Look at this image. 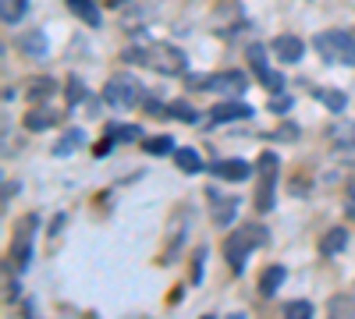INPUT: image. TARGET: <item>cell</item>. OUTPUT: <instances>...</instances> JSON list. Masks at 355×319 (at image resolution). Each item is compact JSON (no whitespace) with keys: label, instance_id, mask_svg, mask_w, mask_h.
Listing matches in <instances>:
<instances>
[{"label":"cell","instance_id":"6da1fadb","mask_svg":"<svg viewBox=\"0 0 355 319\" xmlns=\"http://www.w3.org/2000/svg\"><path fill=\"white\" fill-rule=\"evenodd\" d=\"M125 61L132 64H146L160 75H182L185 71V53L171 46V43H139L125 50Z\"/></svg>","mask_w":355,"mask_h":319},{"label":"cell","instance_id":"7a4b0ae2","mask_svg":"<svg viewBox=\"0 0 355 319\" xmlns=\"http://www.w3.org/2000/svg\"><path fill=\"white\" fill-rule=\"evenodd\" d=\"M263 241H266V230H263L259 224H242L239 230H231L227 241H224V259L231 263V270H242L245 255H249L252 248H259Z\"/></svg>","mask_w":355,"mask_h":319},{"label":"cell","instance_id":"3957f363","mask_svg":"<svg viewBox=\"0 0 355 319\" xmlns=\"http://www.w3.org/2000/svg\"><path fill=\"white\" fill-rule=\"evenodd\" d=\"M313 46L320 50L323 61H331V64H355V33L331 28V33H320L313 39Z\"/></svg>","mask_w":355,"mask_h":319},{"label":"cell","instance_id":"277c9868","mask_svg":"<svg viewBox=\"0 0 355 319\" xmlns=\"http://www.w3.org/2000/svg\"><path fill=\"white\" fill-rule=\"evenodd\" d=\"M36 224L40 217L36 213H28L15 224V241H11V263L15 270H25L28 263H33V238H36Z\"/></svg>","mask_w":355,"mask_h":319},{"label":"cell","instance_id":"5b68a950","mask_svg":"<svg viewBox=\"0 0 355 319\" xmlns=\"http://www.w3.org/2000/svg\"><path fill=\"white\" fill-rule=\"evenodd\" d=\"M259 181H256V210L259 213H266L274 206V185H277V156L266 149V153H259Z\"/></svg>","mask_w":355,"mask_h":319},{"label":"cell","instance_id":"8992f818","mask_svg":"<svg viewBox=\"0 0 355 319\" xmlns=\"http://www.w3.org/2000/svg\"><path fill=\"white\" fill-rule=\"evenodd\" d=\"M139 96H142V85H139V78H132V75H114V78L107 82V89H103V100H107L110 107H117V110L135 107Z\"/></svg>","mask_w":355,"mask_h":319},{"label":"cell","instance_id":"52a82bcc","mask_svg":"<svg viewBox=\"0 0 355 319\" xmlns=\"http://www.w3.org/2000/svg\"><path fill=\"white\" fill-rule=\"evenodd\" d=\"M199 89H210V93H245V71H217V75H199V78H189Z\"/></svg>","mask_w":355,"mask_h":319},{"label":"cell","instance_id":"ba28073f","mask_svg":"<svg viewBox=\"0 0 355 319\" xmlns=\"http://www.w3.org/2000/svg\"><path fill=\"white\" fill-rule=\"evenodd\" d=\"M249 61H252V71L259 75V82H263L270 93H281V89H284V78H281L270 64H266V50H263L259 43H252V46H249Z\"/></svg>","mask_w":355,"mask_h":319},{"label":"cell","instance_id":"9c48e42d","mask_svg":"<svg viewBox=\"0 0 355 319\" xmlns=\"http://www.w3.org/2000/svg\"><path fill=\"white\" fill-rule=\"evenodd\" d=\"M302 39L299 36H291V33H284V36H277L274 39V53H277V61H284V64H299L302 61Z\"/></svg>","mask_w":355,"mask_h":319},{"label":"cell","instance_id":"30bf717a","mask_svg":"<svg viewBox=\"0 0 355 319\" xmlns=\"http://www.w3.org/2000/svg\"><path fill=\"white\" fill-rule=\"evenodd\" d=\"M239 118H252V107H245V103H217L210 110L214 125H227V121H239Z\"/></svg>","mask_w":355,"mask_h":319},{"label":"cell","instance_id":"8fae6325","mask_svg":"<svg viewBox=\"0 0 355 319\" xmlns=\"http://www.w3.org/2000/svg\"><path fill=\"white\" fill-rule=\"evenodd\" d=\"M214 174L224 181H245L252 170H249L245 160H220V163H214Z\"/></svg>","mask_w":355,"mask_h":319},{"label":"cell","instance_id":"7c38bea8","mask_svg":"<svg viewBox=\"0 0 355 319\" xmlns=\"http://www.w3.org/2000/svg\"><path fill=\"white\" fill-rule=\"evenodd\" d=\"M64 4H68V11L78 18V21H85V25H100V4H93V0H64Z\"/></svg>","mask_w":355,"mask_h":319},{"label":"cell","instance_id":"4fadbf2b","mask_svg":"<svg viewBox=\"0 0 355 319\" xmlns=\"http://www.w3.org/2000/svg\"><path fill=\"white\" fill-rule=\"evenodd\" d=\"M210 199H214V224L217 227H227L231 224V217H234V210H239V199H220V195H214V188H210Z\"/></svg>","mask_w":355,"mask_h":319},{"label":"cell","instance_id":"5bb4252c","mask_svg":"<svg viewBox=\"0 0 355 319\" xmlns=\"http://www.w3.org/2000/svg\"><path fill=\"white\" fill-rule=\"evenodd\" d=\"M345 245H348V230L345 227H331L327 235H323V241H320V252L323 255H338Z\"/></svg>","mask_w":355,"mask_h":319},{"label":"cell","instance_id":"9a60e30c","mask_svg":"<svg viewBox=\"0 0 355 319\" xmlns=\"http://www.w3.org/2000/svg\"><path fill=\"white\" fill-rule=\"evenodd\" d=\"M25 11H28L25 0H0V18H4V25H8V28H11V25H18V21L25 18Z\"/></svg>","mask_w":355,"mask_h":319},{"label":"cell","instance_id":"2e32d148","mask_svg":"<svg viewBox=\"0 0 355 319\" xmlns=\"http://www.w3.org/2000/svg\"><path fill=\"white\" fill-rule=\"evenodd\" d=\"M53 125H57V113H53V110H33V113L25 118V128H28V131H46V128H53Z\"/></svg>","mask_w":355,"mask_h":319},{"label":"cell","instance_id":"e0dca14e","mask_svg":"<svg viewBox=\"0 0 355 319\" xmlns=\"http://www.w3.org/2000/svg\"><path fill=\"white\" fill-rule=\"evenodd\" d=\"M281 284H284V266H266L263 277H259V291L263 295H274Z\"/></svg>","mask_w":355,"mask_h":319},{"label":"cell","instance_id":"ac0fdd59","mask_svg":"<svg viewBox=\"0 0 355 319\" xmlns=\"http://www.w3.org/2000/svg\"><path fill=\"white\" fill-rule=\"evenodd\" d=\"M82 142H85V131L82 128H71L61 142H57V146H53V156H68V153H75L78 146H82Z\"/></svg>","mask_w":355,"mask_h":319},{"label":"cell","instance_id":"d6986e66","mask_svg":"<svg viewBox=\"0 0 355 319\" xmlns=\"http://www.w3.org/2000/svg\"><path fill=\"white\" fill-rule=\"evenodd\" d=\"M331 138L338 142V146H345V149H355V121H338L331 128Z\"/></svg>","mask_w":355,"mask_h":319},{"label":"cell","instance_id":"ffe728a7","mask_svg":"<svg viewBox=\"0 0 355 319\" xmlns=\"http://www.w3.org/2000/svg\"><path fill=\"white\" fill-rule=\"evenodd\" d=\"M174 163L182 167V170H189V174H199V170H202L199 153H196V149H189V146H185V149H174Z\"/></svg>","mask_w":355,"mask_h":319},{"label":"cell","instance_id":"44dd1931","mask_svg":"<svg viewBox=\"0 0 355 319\" xmlns=\"http://www.w3.org/2000/svg\"><path fill=\"white\" fill-rule=\"evenodd\" d=\"M167 118L185 121V125H196V107H192V103H185V100H174V103L167 107Z\"/></svg>","mask_w":355,"mask_h":319},{"label":"cell","instance_id":"7402d4cb","mask_svg":"<svg viewBox=\"0 0 355 319\" xmlns=\"http://www.w3.org/2000/svg\"><path fill=\"white\" fill-rule=\"evenodd\" d=\"M150 156H167V153H174V138H167V135H160V138H150L142 146Z\"/></svg>","mask_w":355,"mask_h":319},{"label":"cell","instance_id":"603a6c76","mask_svg":"<svg viewBox=\"0 0 355 319\" xmlns=\"http://www.w3.org/2000/svg\"><path fill=\"white\" fill-rule=\"evenodd\" d=\"M320 100L327 103V107H331L334 113H341V110H345V103H348V96H345V93H334V89H327V93H320Z\"/></svg>","mask_w":355,"mask_h":319},{"label":"cell","instance_id":"cb8c5ba5","mask_svg":"<svg viewBox=\"0 0 355 319\" xmlns=\"http://www.w3.org/2000/svg\"><path fill=\"white\" fill-rule=\"evenodd\" d=\"M21 46H25L28 53H36V57H40V53H46V39H43V33L25 36V39H21Z\"/></svg>","mask_w":355,"mask_h":319},{"label":"cell","instance_id":"d4e9b609","mask_svg":"<svg viewBox=\"0 0 355 319\" xmlns=\"http://www.w3.org/2000/svg\"><path fill=\"white\" fill-rule=\"evenodd\" d=\"M139 135H142V131H139L135 125H117V128H110V135H107V138H110V142H114V138L132 142V138H139Z\"/></svg>","mask_w":355,"mask_h":319},{"label":"cell","instance_id":"484cf974","mask_svg":"<svg viewBox=\"0 0 355 319\" xmlns=\"http://www.w3.org/2000/svg\"><path fill=\"white\" fill-rule=\"evenodd\" d=\"M284 312L295 316V319H309V316H313V305H309V302H288Z\"/></svg>","mask_w":355,"mask_h":319},{"label":"cell","instance_id":"4316f807","mask_svg":"<svg viewBox=\"0 0 355 319\" xmlns=\"http://www.w3.org/2000/svg\"><path fill=\"white\" fill-rule=\"evenodd\" d=\"M327 309H331L334 316H341V312H355V295H348V298H334Z\"/></svg>","mask_w":355,"mask_h":319},{"label":"cell","instance_id":"83f0119b","mask_svg":"<svg viewBox=\"0 0 355 319\" xmlns=\"http://www.w3.org/2000/svg\"><path fill=\"white\" fill-rule=\"evenodd\" d=\"M50 93H53V82H50V78H43V82H33V89H28V96H33V100H40V96L46 100Z\"/></svg>","mask_w":355,"mask_h":319},{"label":"cell","instance_id":"f1b7e54d","mask_svg":"<svg viewBox=\"0 0 355 319\" xmlns=\"http://www.w3.org/2000/svg\"><path fill=\"white\" fill-rule=\"evenodd\" d=\"M78 100H85V89H82L78 78H71L68 82V103H78Z\"/></svg>","mask_w":355,"mask_h":319},{"label":"cell","instance_id":"f546056e","mask_svg":"<svg viewBox=\"0 0 355 319\" xmlns=\"http://www.w3.org/2000/svg\"><path fill=\"white\" fill-rule=\"evenodd\" d=\"M295 135H299L295 128H281V131H277V138H295Z\"/></svg>","mask_w":355,"mask_h":319},{"label":"cell","instance_id":"4dcf8cb0","mask_svg":"<svg viewBox=\"0 0 355 319\" xmlns=\"http://www.w3.org/2000/svg\"><path fill=\"white\" fill-rule=\"evenodd\" d=\"M274 110H288V96H277L274 100Z\"/></svg>","mask_w":355,"mask_h":319}]
</instances>
